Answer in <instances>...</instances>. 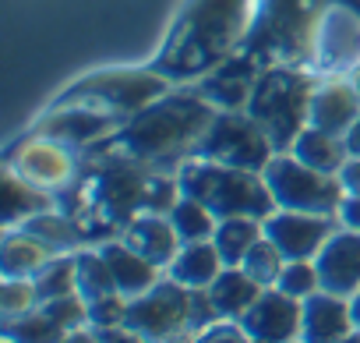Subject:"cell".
Masks as SVG:
<instances>
[{
	"instance_id": "cell-1",
	"label": "cell",
	"mask_w": 360,
	"mask_h": 343,
	"mask_svg": "<svg viewBox=\"0 0 360 343\" xmlns=\"http://www.w3.org/2000/svg\"><path fill=\"white\" fill-rule=\"evenodd\" d=\"M53 199L57 209L78 220L89 244H103L120 237V230L141 213H169V206L180 199V181L176 174L96 142L82 152L75 181L53 192Z\"/></svg>"
},
{
	"instance_id": "cell-2",
	"label": "cell",
	"mask_w": 360,
	"mask_h": 343,
	"mask_svg": "<svg viewBox=\"0 0 360 343\" xmlns=\"http://www.w3.org/2000/svg\"><path fill=\"white\" fill-rule=\"evenodd\" d=\"M248 22L251 0H188L148 64L173 85H191L240 54Z\"/></svg>"
},
{
	"instance_id": "cell-3",
	"label": "cell",
	"mask_w": 360,
	"mask_h": 343,
	"mask_svg": "<svg viewBox=\"0 0 360 343\" xmlns=\"http://www.w3.org/2000/svg\"><path fill=\"white\" fill-rule=\"evenodd\" d=\"M216 113L219 110L195 85H173L145 110L127 117L110 138H103V145L120 149L166 174H176L195 156Z\"/></svg>"
},
{
	"instance_id": "cell-4",
	"label": "cell",
	"mask_w": 360,
	"mask_h": 343,
	"mask_svg": "<svg viewBox=\"0 0 360 343\" xmlns=\"http://www.w3.org/2000/svg\"><path fill=\"white\" fill-rule=\"evenodd\" d=\"M328 4L335 0H251V22L240 54H248L262 68H311L314 32Z\"/></svg>"
},
{
	"instance_id": "cell-5",
	"label": "cell",
	"mask_w": 360,
	"mask_h": 343,
	"mask_svg": "<svg viewBox=\"0 0 360 343\" xmlns=\"http://www.w3.org/2000/svg\"><path fill=\"white\" fill-rule=\"evenodd\" d=\"M321 75L297 64H272L262 68L255 92L248 99V113L258 120V127L272 138L276 152H290L297 135L307 127L311 92Z\"/></svg>"
},
{
	"instance_id": "cell-6",
	"label": "cell",
	"mask_w": 360,
	"mask_h": 343,
	"mask_svg": "<svg viewBox=\"0 0 360 343\" xmlns=\"http://www.w3.org/2000/svg\"><path fill=\"white\" fill-rule=\"evenodd\" d=\"M176 181H180V192L198 199L202 206H209L219 220H226V216L265 220L276 209L272 192H269V185L258 170H240V166L209 163V159L191 156L176 170Z\"/></svg>"
},
{
	"instance_id": "cell-7",
	"label": "cell",
	"mask_w": 360,
	"mask_h": 343,
	"mask_svg": "<svg viewBox=\"0 0 360 343\" xmlns=\"http://www.w3.org/2000/svg\"><path fill=\"white\" fill-rule=\"evenodd\" d=\"M169 89H173V82L166 75H159L152 64L148 68H110V71H92V75L78 78L53 103H82V106L103 110L124 124L127 117H134L138 110H145L152 99H159Z\"/></svg>"
},
{
	"instance_id": "cell-8",
	"label": "cell",
	"mask_w": 360,
	"mask_h": 343,
	"mask_svg": "<svg viewBox=\"0 0 360 343\" xmlns=\"http://www.w3.org/2000/svg\"><path fill=\"white\" fill-rule=\"evenodd\" d=\"M262 177L272 192L276 209H300V213H332L339 216V206L346 199L342 181L335 174H321V170L307 166L293 152H276Z\"/></svg>"
},
{
	"instance_id": "cell-9",
	"label": "cell",
	"mask_w": 360,
	"mask_h": 343,
	"mask_svg": "<svg viewBox=\"0 0 360 343\" xmlns=\"http://www.w3.org/2000/svg\"><path fill=\"white\" fill-rule=\"evenodd\" d=\"M272 156H276L272 138L258 127V120L248 110H219L195 149V159L258 170V174L269 166Z\"/></svg>"
},
{
	"instance_id": "cell-10",
	"label": "cell",
	"mask_w": 360,
	"mask_h": 343,
	"mask_svg": "<svg viewBox=\"0 0 360 343\" xmlns=\"http://www.w3.org/2000/svg\"><path fill=\"white\" fill-rule=\"evenodd\" d=\"M124 325L138 339H184L191 336V290L162 276L138 297H127Z\"/></svg>"
},
{
	"instance_id": "cell-11",
	"label": "cell",
	"mask_w": 360,
	"mask_h": 343,
	"mask_svg": "<svg viewBox=\"0 0 360 343\" xmlns=\"http://www.w3.org/2000/svg\"><path fill=\"white\" fill-rule=\"evenodd\" d=\"M360 68V4L356 0H335L318 22L311 71L321 78L353 75Z\"/></svg>"
},
{
	"instance_id": "cell-12",
	"label": "cell",
	"mask_w": 360,
	"mask_h": 343,
	"mask_svg": "<svg viewBox=\"0 0 360 343\" xmlns=\"http://www.w3.org/2000/svg\"><path fill=\"white\" fill-rule=\"evenodd\" d=\"M11 170H18V174L46 192H60L75 181L78 166H82V152L53 142V138H43V135H25L18 145L8 149V163Z\"/></svg>"
},
{
	"instance_id": "cell-13",
	"label": "cell",
	"mask_w": 360,
	"mask_h": 343,
	"mask_svg": "<svg viewBox=\"0 0 360 343\" xmlns=\"http://www.w3.org/2000/svg\"><path fill=\"white\" fill-rule=\"evenodd\" d=\"M117 127H120V120L103 113V110H92L82 103H50L46 113L32 124V135H43V138H53L75 152H85L96 142L110 138Z\"/></svg>"
},
{
	"instance_id": "cell-14",
	"label": "cell",
	"mask_w": 360,
	"mask_h": 343,
	"mask_svg": "<svg viewBox=\"0 0 360 343\" xmlns=\"http://www.w3.org/2000/svg\"><path fill=\"white\" fill-rule=\"evenodd\" d=\"M339 230V216L332 213H300V209H272L265 216V237L286 258H318L325 241Z\"/></svg>"
},
{
	"instance_id": "cell-15",
	"label": "cell",
	"mask_w": 360,
	"mask_h": 343,
	"mask_svg": "<svg viewBox=\"0 0 360 343\" xmlns=\"http://www.w3.org/2000/svg\"><path fill=\"white\" fill-rule=\"evenodd\" d=\"M240 325H244L251 343H290V339H300L304 301L283 294L279 287H265L258 294V301L248 308V315L240 318Z\"/></svg>"
},
{
	"instance_id": "cell-16",
	"label": "cell",
	"mask_w": 360,
	"mask_h": 343,
	"mask_svg": "<svg viewBox=\"0 0 360 343\" xmlns=\"http://www.w3.org/2000/svg\"><path fill=\"white\" fill-rule=\"evenodd\" d=\"M258 75H262V64L258 61H251L248 54H233L230 61H223L219 68H212L209 75H202L191 85L216 110H248V99L255 92Z\"/></svg>"
},
{
	"instance_id": "cell-17",
	"label": "cell",
	"mask_w": 360,
	"mask_h": 343,
	"mask_svg": "<svg viewBox=\"0 0 360 343\" xmlns=\"http://www.w3.org/2000/svg\"><path fill=\"white\" fill-rule=\"evenodd\" d=\"M360 117V92L349 82V75H332V78H318L314 92H311V110H307V124L321 127L328 135H342L353 127V120Z\"/></svg>"
},
{
	"instance_id": "cell-18",
	"label": "cell",
	"mask_w": 360,
	"mask_h": 343,
	"mask_svg": "<svg viewBox=\"0 0 360 343\" xmlns=\"http://www.w3.org/2000/svg\"><path fill=\"white\" fill-rule=\"evenodd\" d=\"M349 332H353V315L346 294L321 287L311 297H304V325H300L304 343H339L349 339Z\"/></svg>"
},
{
	"instance_id": "cell-19",
	"label": "cell",
	"mask_w": 360,
	"mask_h": 343,
	"mask_svg": "<svg viewBox=\"0 0 360 343\" xmlns=\"http://www.w3.org/2000/svg\"><path fill=\"white\" fill-rule=\"evenodd\" d=\"M314 262H318L325 290H335L346 297L360 290V230H349L339 223V230L325 241Z\"/></svg>"
},
{
	"instance_id": "cell-20",
	"label": "cell",
	"mask_w": 360,
	"mask_h": 343,
	"mask_svg": "<svg viewBox=\"0 0 360 343\" xmlns=\"http://www.w3.org/2000/svg\"><path fill=\"white\" fill-rule=\"evenodd\" d=\"M120 237H124L134 251H141L148 262H155L162 273H166V266L173 262V255L180 251V244H184L166 213H141V216H134V220L120 230Z\"/></svg>"
},
{
	"instance_id": "cell-21",
	"label": "cell",
	"mask_w": 360,
	"mask_h": 343,
	"mask_svg": "<svg viewBox=\"0 0 360 343\" xmlns=\"http://www.w3.org/2000/svg\"><path fill=\"white\" fill-rule=\"evenodd\" d=\"M99 251L106 255V262H110V269H113V280H117V290H120L124 297H138V294H145L148 287H155V283L166 276L155 262H148L141 251H134L124 237L103 241Z\"/></svg>"
},
{
	"instance_id": "cell-22",
	"label": "cell",
	"mask_w": 360,
	"mask_h": 343,
	"mask_svg": "<svg viewBox=\"0 0 360 343\" xmlns=\"http://www.w3.org/2000/svg\"><path fill=\"white\" fill-rule=\"evenodd\" d=\"M223 269H226V262L212 241H184L180 251L173 255V262L166 266V276L188 290H209Z\"/></svg>"
},
{
	"instance_id": "cell-23",
	"label": "cell",
	"mask_w": 360,
	"mask_h": 343,
	"mask_svg": "<svg viewBox=\"0 0 360 343\" xmlns=\"http://www.w3.org/2000/svg\"><path fill=\"white\" fill-rule=\"evenodd\" d=\"M57 251L50 244H43L32 230L25 227H8L4 230V244H0V276L4 280H29L36 276Z\"/></svg>"
},
{
	"instance_id": "cell-24",
	"label": "cell",
	"mask_w": 360,
	"mask_h": 343,
	"mask_svg": "<svg viewBox=\"0 0 360 343\" xmlns=\"http://www.w3.org/2000/svg\"><path fill=\"white\" fill-rule=\"evenodd\" d=\"M262 290H265V287H262L255 276H248L244 266H226V269L212 280L209 297H212V304H216V311H219L223 318H244L248 308L258 301Z\"/></svg>"
},
{
	"instance_id": "cell-25",
	"label": "cell",
	"mask_w": 360,
	"mask_h": 343,
	"mask_svg": "<svg viewBox=\"0 0 360 343\" xmlns=\"http://www.w3.org/2000/svg\"><path fill=\"white\" fill-rule=\"evenodd\" d=\"M50 206H57L53 192L25 181L18 170L4 166V230L8 227H22L29 216H36V213L50 209Z\"/></svg>"
},
{
	"instance_id": "cell-26",
	"label": "cell",
	"mask_w": 360,
	"mask_h": 343,
	"mask_svg": "<svg viewBox=\"0 0 360 343\" xmlns=\"http://www.w3.org/2000/svg\"><path fill=\"white\" fill-rule=\"evenodd\" d=\"M290 152L297 159H304L307 166L321 170V174H335V177H339L342 163L349 159V149H346V138L342 135H328V131L311 127V124L297 135V142L290 145Z\"/></svg>"
},
{
	"instance_id": "cell-27",
	"label": "cell",
	"mask_w": 360,
	"mask_h": 343,
	"mask_svg": "<svg viewBox=\"0 0 360 343\" xmlns=\"http://www.w3.org/2000/svg\"><path fill=\"white\" fill-rule=\"evenodd\" d=\"M258 237H265V220H258V216H226V220L216 223L212 244L219 248L226 266H240Z\"/></svg>"
},
{
	"instance_id": "cell-28",
	"label": "cell",
	"mask_w": 360,
	"mask_h": 343,
	"mask_svg": "<svg viewBox=\"0 0 360 343\" xmlns=\"http://www.w3.org/2000/svg\"><path fill=\"white\" fill-rule=\"evenodd\" d=\"M75 273H78V294L85 301H99L106 294H117L113 269H110L106 255L99 251V244H85L75 251Z\"/></svg>"
},
{
	"instance_id": "cell-29",
	"label": "cell",
	"mask_w": 360,
	"mask_h": 343,
	"mask_svg": "<svg viewBox=\"0 0 360 343\" xmlns=\"http://www.w3.org/2000/svg\"><path fill=\"white\" fill-rule=\"evenodd\" d=\"M166 216H169V223L176 227L180 241H212L216 223H219V216H216L209 206H202L198 199H191V195H184V192H180V199L169 206Z\"/></svg>"
},
{
	"instance_id": "cell-30",
	"label": "cell",
	"mask_w": 360,
	"mask_h": 343,
	"mask_svg": "<svg viewBox=\"0 0 360 343\" xmlns=\"http://www.w3.org/2000/svg\"><path fill=\"white\" fill-rule=\"evenodd\" d=\"M4 339H29V343H53L68 339V329L39 304L18 318H4Z\"/></svg>"
},
{
	"instance_id": "cell-31",
	"label": "cell",
	"mask_w": 360,
	"mask_h": 343,
	"mask_svg": "<svg viewBox=\"0 0 360 343\" xmlns=\"http://www.w3.org/2000/svg\"><path fill=\"white\" fill-rule=\"evenodd\" d=\"M36 294L39 301H53V297H64V294H78V273H75V251H64V255H53L36 276Z\"/></svg>"
},
{
	"instance_id": "cell-32",
	"label": "cell",
	"mask_w": 360,
	"mask_h": 343,
	"mask_svg": "<svg viewBox=\"0 0 360 343\" xmlns=\"http://www.w3.org/2000/svg\"><path fill=\"white\" fill-rule=\"evenodd\" d=\"M240 266H244V273L255 276L262 287H276V280H279V273H283V266H286V255H283L269 237H258L255 248L244 255Z\"/></svg>"
},
{
	"instance_id": "cell-33",
	"label": "cell",
	"mask_w": 360,
	"mask_h": 343,
	"mask_svg": "<svg viewBox=\"0 0 360 343\" xmlns=\"http://www.w3.org/2000/svg\"><path fill=\"white\" fill-rule=\"evenodd\" d=\"M276 287H279L283 294L297 297V301L311 297L314 290H321V273H318V262H314V258H286V266H283V273H279Z\"/></svg>"
},
{
	"instance_id": "cell-34",
	"label": "cell",
	"mask_w": 360,
	"mask_h": 343,
	"mask_svg": "<svg viewBox=\"0 0 360 343\" xmlns=\"http://www.w3.org/2000/svg\"><path fill=\"white\" fill-rule=\"evenodd\" d=\"M39 294H36V283L32 276L29 280H4L0 283V311H4V318H18L32 308H39Z\"/></svg>"
},
{
	"instance_id": "cell-35",
	"label": "cell",
	"mask_w": 360,
	"mask_h": 343,
	"mask_svg": "<svg viewBox=\"0 0 360 343\" xmlns=\"http://www.w3.org/2000/svg\"><path fill=\"white\" fill-rule=\"evenodd\" d=\"M127 318V297L117 290V294H106L99 301H89V329H110V325H124Z\"/></svg>"
},
{
	"instance_id": "cell-36",
	"label": "cell",
	"mask_w": 360,
	"mask_h": 343,
	"mask_svg": "<svg viewBox=\"0 0 360 343\" xmlns=\"http://www.w3.org/2000/svg\"><path fill=\"white\" fill-rule=\"evenodd\" d=\"M198 339H205V343H216V339H237V343H244L248 332H244L240 318H216L209 329H202Z\"/></svg>"
},
{
	"instance_id": "cell-37",
	"label": "cell",
	"mask_w": 360,
	"mask_h": 343,
	"mask_svg": "<svg viewBox=\"0 0 360 343\" xmlns=\"http://www.w3.org/2000/svg\"><path fill=\"white\" fill-rule=\"evenodd\" d=\"M339 181L346 195H360V156H349L339 170Z\"/></svg>"
},
{
	"instance_id": "cell-38",
	"label": "cell",
	"mask_w": 360,
	"mask_h": 343,
	"mask_svg": "<svg viewBox=\"0 0 360 343\" xmlns=\"http://www.w3.org/2000/svg\"><path fill=\"white\" fill-rule=\"evenodd\" d=\"M339 223L349 230H360V195H346L339 206Z\"/></svg>"
},
{
	"instance_id": "cell-39",
	"label": "cell",
	"mask_w": 360,
	"mask_h": 343,
	"mask_svg": "<svg viewBox=\"0 0 360 343\" xmlns=\"http://www.w3.org/2000/svg\"><path fill=\"white\" fill-rule=\"evenodd\" d=\"M346 149H349V156H360V117H356L353 127L346 131Z\"/></svg>"
},
{
	"instance_id": "cell-40",
	"label": "cell",
	"mask_w": 360,
	"mask_h": 343,
	"mask_svg": "<svg viewBox=\"0 0 360 343\" xmlns=\"http://www.w3.org/2000/svg\"><path fill=\"white\" fill-rule=\"evenodd\" d=\"M349 315H353V332H360V290L349 294Z\"/></svg>"
},
{
	"instance_id": "cell-41",
	"label": "cell",
	"mask_w": 360,
	"mask_h": 343,
	"mask_svg": "<svg viewBox=\"0 0 360 343\" xmlns=\"http://www.w3.org/2000/svg\"><path fill=\"white\" fill-rule=\"evenodd\" d=\"M349 82H353V85H356V92H360V68H356V71L349 75Z\"/></svg>"
},
{
	"instance_id": "cell-42",
	"label": "cell",
	"mask_w": 360,
	"mask_h": 343,
	"mask_svg": "<svg viewBox=\"0 0 360 343\" xmlns=\"http://www.w3.org/2000/svg\"><path fill=\"white\" fill-rule=\"evenodd\" d=\"M356 4H360V0H356Z\"/></svg>"
}]
</instances>
